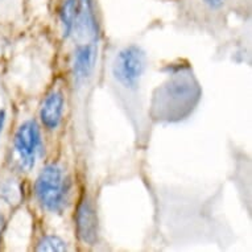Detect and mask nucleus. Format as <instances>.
Returning a JSON list of instances; mask_svg holds the SVG:
<instances>
[{
	"mask_svg": "<svg viewBox=\"0 0 252 252\" xmlns=\"http://www.w3.org/2000/svg\"><path fill=\"white\" fill-rule=\"evenodd\" d=\"M251 0H173L182 20L199 25L226 23L230 15L244 11Z\"/></svg>",
	"mask_w": 252,
	"mask_h": 252,
	"instance_id": "f257e3e1",
	"label": "nucleus"
},
{
	"mask_svg": "<svg viewBox=\"0 0 252 252\" xmlns=\"http://www.w3.org/2000/svg\"><path fill=\"white\" fill-rule=\"evenodd\" d=\"M34 193L44 210L60 214L67 198V182L61 166L57 164L46 165L38 174Z\"/></svg>",
	"mask_w": 252,
	"mask_h": 252,
	"instance_id": "f03ea898",
	"label": "nucleus"
},
{
	"mask_svg": "<svg viewBox=\"0 0 252 252\" xmlns=\"http://www.w3.org/2000/svg\"><path fill=\"white\" fill-rule=\"evenodd\" d=\"M147 67V56L137 45L123 46L112 61V75L120 86L132 90L137 87Z\"/></svg>",
	"mask_w": 252,
	"mask_h": 252,
	"instance_id": "7ed1b4c3",
	"label": "nucleus"
},
{
	"mask_svg": "<svg viewBox=\"0 0 252 252\" xmlns=\"http://www.w3.org/2000/svg\"><path fill=\"white\" fill-rule=\"evenodd\" d=\"M13 147L21 169L29 172L36 165L42 148L40 127L34 120H27L19 127L15 135Z\"/></svg>",
	"mask_w": 252,
	"mask_h": 252,
	"instance_id": "20e7f679",
	"label": "nucleus"
},
{
	"mask_svg": "<svg viewBox=\"0 0 252 252\" xmlns=\"http://www.w3.org/2000/svg\"><path fill=\"white\" fill-rule=\"evenodd\" d=\"M99 34L96 0H78L71 36L77 44L96 42Z\"/></svg>",
	"mask_w": 252,
	"mask_h": 252,
	"instance_id": "39448f33",
	"label": "nucleus"
},
{
	"mask_svg": "<svg viewBox=\"0 0 252 252\" xmlns=\"http://www.w3.org/2000/svg\"><path fill=\"white\" fill-rule=\"evenodd\" d=\"M96 42H86V44H77L71 63V73L77 86H82L87 79L90 78L95 66Z\"/></svg>",
	"mask_w": 252,
	"mask_h": 252,
	"instance_id": "423d86ee",
	"label": "nucleus"
},
{
	"mask_svg": "<svg viewBox=\"0 0 252 252\" xmlns=\"http://www.w3.org/2000/svg\"><path fill=\"white\" fill-rule=\"evenodd\" d=\"M77 234L85 244L93 246L98 239V218L90 199L85 197L77 209Z\"/></svg>",
	"mask_w": 252,
	"mask_h": 252,
	"instance_id": "0eeeda50",
	"label": "nucleus"
},
{
	"mask_svg": "<svg viewBox=\"0 0 252 252\" xmlns=\"http://www.w3.org/2000/svg\"><path fill=\"white\" fill-rule=\"evenodd\" d=\"M63 114V95L61 91L53 90L46 95L40 108V119L46 128L53 131L61 124Z\"/></svg>",
	"mask_w": 252,
	"mask_h": 252,
	"instance_id": "6e6552de",
	"label": "nucleus"
},
{
	"mask_svg": "<svg viewBox=\"0 0 252 252\" xmlns=\"http://www.w3.org/2000/svg\"><path fill=\"white\" fill-rule=\"evenodd\" d=\"M78 0H61L58 5V20L61 24L62 36L67 38L71 36V29L75 20Z\"/></svg>",
	"mask_w": 252,
	"mask_h": 252,
	"instance_id": "1a4fd4ad",
	"label": "nucleus"
},
{
	"mask_svg": "<svg viewBox=\"0 0 252 252\" xmlns=\"http://www.w3.org/2000/svg\"><path fill=\"white\" fill-rule=\"evenodd\" d=\"M0 197L7 203L17 205V203H20L21 198H23V193H21L20 186L16 181L7 180L0 185Z\"/></svg>",
	"mask_w": 252,
	"mask_h": 252,
	"instance_id": "9d476101",
	"label": "nucleus"
},
{
	"mask_svg": "<svg viewBox=\"0 0 252 252\" xmlns=\"http://www.w3.org/2000/svg\"><path fill=\"white\" fill-rule=\"evenodd\" d=\"M36 250L40 252H63L67 251L65 240H62L57 235H46L38 242Z\"/></svg>",
	"mask_w": 252,
	"mask_h": 252,
	"instance_id": "9b49d317",
	"label": "nucleus"
},
{
	"mask_svg": "<svg viewBox=\"0 0 252 252\" xmlns=\"http://www.w3.org/2000/svg\"><path fill=\"white\" fill-rule=\"evenodd\" d=\"M4 123H5V111L4 110H0V135H1V132H3Z\"/></svg>",
	"mask_w": 252,
	"mask_h": 252,
	"instance_id": "f8f14e48",
	"label": "nucleus"
},
{
	"mask_svg": "<svg viewBox=\"0 0 252 252\" xmlns=\"http://www.w3.org/2000/svg\"><path fill=\"white\" fill-rule=\"evenodd\" d=\"M4 223H5L4 217H3V215L0 214V234H1V231H3V227H4Z\"/></svg>",
	"mask_w": 252,
	"mask_h": 252,
	"instance_id": "ddd939ff",
	"label": "nucleus"
}]
</instances>
